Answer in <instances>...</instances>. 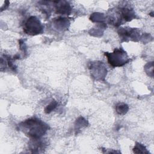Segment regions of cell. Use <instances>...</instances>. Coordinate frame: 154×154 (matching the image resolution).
Masks as SVG:
<instances>
[{
	"mask_svg": "<svg viewBox=\"0 0 154 154\" xmlns=\"http://www.w3.org/2000/svg\"><path fill=\"white\" fill-rule=\"evenodd\" d=\"M19 128L32 139L40 138L48 129V125L37 118H31L22 122Z\"/></svg>",
	"mask_w": 154,
	"mask_h": 154,
	"instance_id": "6da1fadb",
	"label": "cell"
},
{
	"mask_svg": "<svg viewBox=\"0 0 154 154\" xmlns=\"http://www.w3.org/2000/svg\"><path fill=\"white\" fill-rule=\"evenodd\" d=\"M105 55L107 57L109 64L112 67L122 66L129 61L127 54L121 48L116 49L112 53L105 52Z\"/></svg>",
	"mask_w": 154,
	"mask_h": 154,
	"instance_id": "7a4b0ae2",
	"label": "cell"
},
{
	"mask_svg": "<svg viewBox=\"0 0 154 154\" xmlns=\"http://www.w3.org/2000/svg\"><path fill=\"white\" fill-rule=\"evenodd\" d=\"M43 27L40 20L35 16L30 17L25 22L23 31L28 34L35 35L40 33Z\"/></svg>",
	"mask_w": 154,
	"mask_h": 154,
	"instance_id": "3957f363",
	"label": "cell"
},
{
	"mask_svg": "<svg viewBox=\"0 0 154 154\" xmlns=\"http://www.w3.org/2000/svg\"><path fill=\"white\" fill-rule=\"evenodd\" d=\"M64 2L60 1L61 4H58V1H57L58 4H57L56 9L57 10V13H60L61 14H69L70 13V5L66 2V4H63Z\"/></svg>",
	"mask_w": 154,
	"mask_h": 154,
	"instance_id": "277c9868",
	"label": "cell"
},
{
	"mask_svg": "<svg viewBox=\"0 0 154 154\" xmlns=\"http://www.w3.org/2000/svg\"><path fill=\"white\" fill-rule=\"evenodd\" d=\"M116 111L119 114H125L128 111V106L126 104L119 103L116 105Z\"/></svg>",
	"mask_w": 154,
	"mask_h": 154,
	"instance_id": "5b68a950",
	"label": "cell"
},
{
	"mask_svg": "<svg viewBox=\"0 0 154 154\" xmlns=\"http://www.w3.org/2000/svg\"><path fill=\"white\" fill-rule=\"evenodd\" d=\"M134 152V153H148L147 149H146V147L140 144V143H137V144H135L134 148L133 149Z\"/></svg>",
	"mask_w": 154,
	"mask_h": 154,
	"instance_id": "8992f818",
	"label": "cell"
},
{
	"mask_svg": "<svg viewBox=\"0 0 154 154\" xmlns=\"http://www.w3.org/2000/svg\"><path fill=\"white\" fill-rule=\"evenodd\" d=\"M57 106V102L55 101H52L48 106L45 108V112L46 113H49L52 111Z\"/></svg>",
	"mask_w": 154,
	"mask_h": 154,
	"instance_id": "52a82bcc",
	"label": "cell"
}]
</instances>
